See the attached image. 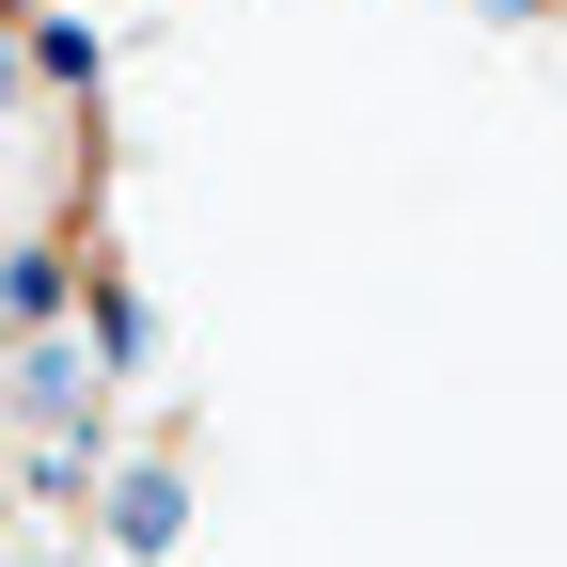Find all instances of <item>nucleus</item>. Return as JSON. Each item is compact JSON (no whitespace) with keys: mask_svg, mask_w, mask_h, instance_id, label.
<instances>
[{"mask_svg":"<svg viewBox=\"0 0 567 567\" xmlns=\"http://www.w3.org/2000/svg\"><path fill=\"white\" fill-rule=\"evenodd\" d=\"M17 63H32V80H63V95H80V80H95V32H80V17H32V32H17Z\"/></svg>","mask_w":567,"mask_h":567,"instance_id":"obj_4","label":"nucleus"},{"mask_svg":"<svg viewBox=\"0 0 567 567\" xmlns=\"http://www.w3.org/2000/svg\"><path fill=\"white\" fill-rule=\"evenodd\" d=\"M17 394H32V425H48V442H80V457H95V363H80V347H63V316L32 331V363H17Z\"/></svg>","mask_w":567,"mask_h":567,"instance_id":"obj_1","label":"nucleus"},{"mask_svg":"<svg viewBox=\"0 0 567 567\" xmlns=\"http://www.w3.org/2000/svg\"><path fill=\"white\" fill-rule=\"evenodd\" d=\"M48 316H80V268L63 252H0V331H48Z\"/></svg>","mask_w":567,"mask_h":567,"instance_id":"obj_2","label":"nucleus"},{"mask_svg":"<svg viewBox=\"0 0 567 567\" xmlns=\"http://www.w3.org/2000/svg\"><path fill=\"white\" fill-rule=\"evenodd\" d=\"M0 111H17V32H0Z\"/></svg>","mask_w":567,"mask_h":567,"instance_id":"obj_5","label":"nucleus"},{"mask_svg":"<svg viewBox=\"0 0 567 567\" xmlns=\"http://www.w3.org/2000/svg\"><path fill=\"white\" fill-rule=\"evenodd\" d=\"M0 17H48V0H0Z\"/></svg>","mask_w":567,"mask_h":567,"instance_id":"obj_6","label":"nucleus"},{"mask_svg":"<svg viewBox=\"0 0 567 567\" xmlns=\"http://www.w3.org/2000/svg\"><path fill=\"white\" fill-rule=\"evenodd\" d=\"M174 520H189V488H174V457H142V473L111 488V536H126V551H174Z\"/></svg>","mask_w":567,"mask_h":567,"instance_id":"obj_3","label":"nucleus"},{"mask_svg":"<svg viewBox=\"0 0 567 567\" xmlns=\"http://www.w3.org/2000/svg\"><path fill=\"white\" fill-rule=\"evenodd\" d=\"M505 17H536V0H505Z\"/></svg>","mask_w":567,"mask_h":567,"instance_id":"obj_7","label":"nucleus"}]
</instances>
